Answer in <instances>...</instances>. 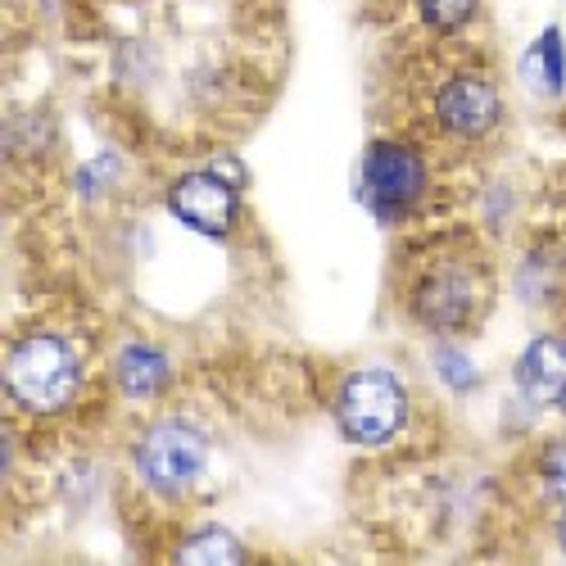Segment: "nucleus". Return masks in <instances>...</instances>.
<instances>
[{
  "label": "nucleus",
  "instance_id": "1",
  "mask_svg": "<svg viewBox=\"0 0 566 566\" xmlns=\"http://www.w3.org/2000/svg\"><path fill=\"white\" fill-rule=\"evenodd\" d=\"M6 390L28 412H64L82 395V358L55 332H32L6 354Z\"/></svg>",
  "mask_w": 566,
  "mask_h": 566
},
{
  "label": "nucleus",
  "instance_id": "2",
  "mask_svg": "<svg viewBox=\"0 0 566 566\" xmlns=\"http://www.w3.org/2000/svg\"><path fill=\"white\" fill-rule=\"evenodd\" d=\"M336 421L340 436L358 449L390 444L408 421V390L390 367H358L336 390Z\"/></svg>",
  "mask_w": 566,
  "mask_h": 566
},
{
  "label": "nucleus",
  "instance_id": "3",
  "mask_svg": "<svg viewBox=\"0 0 566 566\" xmlns=\"http://www.w3.org/2000/svg\"><path fill=\"white\" fill-rule=\"evenodd\" d=\"M132 462H136L140 485H150L155 494H181L205 476L209 440L191 421H155L132 444Z\"/></svg>",
  "mask_w": 566,
  "mask_h": 566
},
{
  "label": "nucleus",
  "instance_id": "4",
  "mask_svg": "<svg viewBox=\"0 0 566 566\" xmlns=\"http://www.w3.org/2000/svg\"><path fill=\"white\" fill-rule=\"evenodd\" d=\"M481 300L485 295H481L476 272L462 263H436L421 272L412 286V317L436 336H458L485 308Z\"/></svg>",
  "mask_w": 566,
  "mask_h": 566
},
{
  "label": "nucleus",
  "instance_id": "5",
  "mask_svg": "<svg viewBox=\"0 0 566 566\" xmlns=\"http://www.w3.org/2000/svg\"><path fill=\"white\" fill-rule=\"evenodd\" d=\"M363 196L381 218L408 213L427 196V164L403 140H371L363 155Z\"/></svg>",
  "mask_w": 566,
  "mask_h": 566
},
{
  "label": "nucleus",
  "instance_id": "6",
  "mask_svg": "<svg viewBox=\"0 0 566 566\" xmlns=\"http://www.w3.org/2000/svg\"><path fill=\"white\" fill-rule=\"evenodd\" d=\"M168 209L181 227L222 241V235H231L235 222H241V186L227 181L213 168L209 172H186L168 186Z\"/></svg>",
  "mask_w": 566,
  "mask_h": 566
},
{
  "label": "nucleus",
  "instance_id": "7",
  "mask_svg": "<svg viewBox=\"0 0 566 566\" xmlns=\"http://www.w3.org/2000/svg\"><path fill=\"white\" fill-rule=\"evenodd\" d=\"M436 123L449 136L481 140L503 123V96L485 73H453L436 91Z\"/></svg>",
  "mask_w": 566,
  "mask_h": 566
},
{
  "label": "nucleus",
  "instance_id": "8",
  "mask_svg": "<svg viewBox=\"0 0 566 566\" xmlns=\"http://www.w3.org/2000/svg\"><path fill=\"white\" fill-rule=\"evenodd\" d=\"M516 386L526 390L531 403H557L566 395V340L539 336L516 358Z\"/></svg>",
  "mask_w": 566,
  "mask_h": 566
},
{
  "label": "nucleus",
  "instance_id": "9",
  "mask_svg": "<svg viewBox=\"0 0 566 566\" xmlns=\"http://www.w3.org/2000/svg\"><path fill=\"white\" fill-rule=\"evenodd\" d=\"M114 381H118V390L132 395V399H155V395H164L168 381H172V363H168V354H164L159 345L132 340V345H123L118 358H114Z\"/></svg>",
  "mask_w": 566,
  "mask_h": 566
},
{
  "label": "nucleus",
  "instance_id": "10",
  "mask_svg": "<svg viewBox=\"0 0 566 566\" xmlns=\"http://www.w3.org/2000/svg\"><path fill=\"white\" fill-rule=\"evenodd\" d=\"M522 73H526L531 91H539V96H562L566 91V41H562V28H544L535 36V45L522 60Z\"/></svg>",
  "mask_w": 566,
  "mask_h": 566
},
{
  "label": "nucleus",
  "instance_id": "11",
  "mask_svg": "<svg viewBox=\"0 0 566 566\" xmlns=\"http://www.w3.org/2000/svg\"><path fill=\"white\" fill-rule=\"evenodd\" d=\"M177 562L181 566H235V562H245V544L227 535L222 526H205L177 544Z\"/></svg>",
  "mask_w": 566,
  "mask_h": 566
},
{
  "label": "nucleus",
  "instance_id": "12",
  "mask_svg": "<svg viewBox=\"0 0 566 566\" xmlns=\"http://www.w3.org/2000/svg\"><path fill=\"white\" fill-rule=\"evenodd\" d=\"M431 367L440 371V381H444L449 390H458V395L476 390V381H481L476 358H471L467 349H458V345H440V349L431 354Z\"/></svg>",
  "mask_w": 566,
  "mask_h": 566
},
{
  "label": "nucleus",
  "instance_id": "13",
  "mask_svg": "<svg viewBox=\"0 0 566 566\" xmlns=\"http://www.w3.org/2000/svg\"><path fill=\"white\" fill-rule=\"evenodd\" d=\"M417 10L436 32H462L471 19H476L481 0H417Z\"/></svg>",
  "mask_w": 566,
  "mask_h": 566
},
{
  "label": "nucleus",
  "instance_id": "14",
  "mask_svg": "<svg viewBox=\"0 0 566 566\" xmlns=\"http://www.w3.org/2000/svg\"><path fill=\"white\" fill-rule=\"evenodd\" d=\"M539 476H544V485H548L553 494L566 499V440L544 444V453H539Z\"/></svg>",
  "mask_w": 566,
  "mask_h": 566
},
{
  "label": "nucleus",
  "instance_id": "15",
  "mask_svg": "<svg viewBox=\"0 0 566 566\" xmlns=\"http://www.w3.org/2000/svg\"><path fill=\"white\" fill-rule=\"evenodd\" d=\"M557 535H562V548H566V516H562V526H557Z\"/></svg>",
  "mask_w": 566,
  "mask_h": 566
},
{
  "label": "nucleus",
  "instance_id": "16",
  "mask_svg": "<svg viewBox=\"0 0 566 566\" xmlns=\"http://www.w3.org/2000/svg\"><path fill=\"white\" fill-rule=\"evenodd\" d=\"M557 408H562V412H566V395H562V399H557Z\"/></svg>",
  "mask_w": 566,
  "mask_h": 566
}]
</instances>
